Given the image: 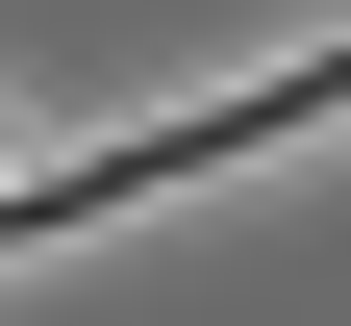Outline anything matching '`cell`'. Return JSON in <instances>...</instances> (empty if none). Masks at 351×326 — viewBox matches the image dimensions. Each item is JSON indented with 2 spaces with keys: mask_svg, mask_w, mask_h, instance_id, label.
I'll return each mask as SVG.
<instances>
[{
  "mask_svg": "<svg viewBox=\"0 0 351 326\" xmlns=\"http://www.w3.org/2000/svg\"><path fill=\"white\" fill-rule=\"evenodd\" d=\"M301 126H351V25H301L276 75H226V101H176V126H101V151H0V251H75V226L176 201V176H251V151H301Z\"/></svg>",
  "mask_w": 351,
  "mask_h": 326,
  "instance_id": "cell-1",
  "label": "cell"
}]
</instances>
